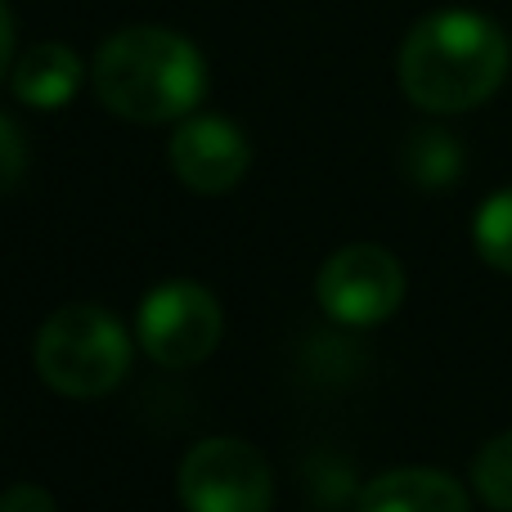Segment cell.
<instances>
[{"instance_id": "11", "label": "cell", "mask_w": 512, "mask_h": 512, "mask_svg": "<svg viewBox=\"0 0 512 512\" xmlns=\"http://www.w3.org/2000/svg\"><path fill=\"white\" fill-rule=\"evenodd\" d=\"M472 248L499 274H512V185L490 194L472 216Z\"/></svg>"}, {"instance_id": "8", "label": "cell", "mask_w": 512, "mask_h": 512, "mask_svg": "<svg viewBox=\"0 0 512 512\" xmlns=\"http://www.w3.org/2000/svg\"><path fill=\"white\" fill-rule=\"evenodd\" d=\"M81 81H86V63L72 45L63 41H36L32 50H23L14 59V72H9V86H14V99L36 113H59L77 99Z\"/></svg>"}, {"instance_id": "6", "label": "cell", "mask_w": 512, "mask_h": 512, "mask_svg": "<svg viewBox=\"0 0 512 512\" xmlns=\"http://www.w3.org/2000/svg\"><path fill=\"white\" fill-rule=\"evenodd\" d=\"M315 301L333 324L373 328L396 315L405 301V270L378 243H351L324 261L315 279Z\"/></svg>"}, {"instance_id": "13", "label": "cell", "mask_w": 512, "mask_h": 512, "mask_svg": "<svg viewBox=\"0 0 512 512\" xmlns=\"http://www.w3.org/2000/svg\"><path fill=\"white\" fill-rule=\"evenodd\" d=\"M23 176H27V135L18 131L14 117L0 113V194H9Z\"/></svg>"}, {"instance_id": "4", "label": "cell", "mask_w": 512, "mask_h": 512, "mask_svg": "<svg viewBox=\"0 0 512 512\" xmlns=\"http://www.w3.org/2000/svg\"><path fill=\"white\" fill-rule=\"evenodd\" d=\"M221 301L194 279H167L135 310V342L162 369H194L221 346Z\"/></svg>"}, {"instance_id": "1", "label": "cell", "mask_w": 512, "mask_h": 512, "mask_svg": "<svg viewBox=\"0 0 512 512\" xmlns=\"http://www.w3.org/2000/svg\"><path fill=\"white\" fill-rule=\"evenodd\" d=\"M512 45L495 18L477 9H436L409 27L396 59L400 90L436 117L481 108L508 77Z\"/></svg>"}, {"instance_id": "12", "label": "cell", "mask_w": 512, "mask_h": 512, "mask_svg": "<svg viewBox=\"0 0 512 512\" xmlns=\"http://www.w3.org/2000/svg\"><path fill=\"white\" fill-rule=\"evenodd\" d=\"M472 490L495 512H512V432H499L472 459Z\"/></svg>"}, {"instance_id": "15", "label": "cell", "mask_w": 512, "mask_h": 512, "mask_svg": "<svg viewBox=\"0 0 512 512\" xmlns=\"http://www.w3.org/2000/svg\"><path fill=\"white\" fill-rule=\"evenodd\" d=\"M14 45H18V36H14V14H9V5L0 0V81L14 72Z\"/></svg>"}, {"instance_id": "5", "label": "cell", "mask_w": 512, "mask_h": 512, "mask_svg": "<svg viewBox=\"0 0 512 512\" xmlns=\"http://www.w3.org/2000/svg\"><path fill=\"white\" fill-rule=\"evenodd\" d=\"M180 504L185 512H270L274 477L261 450L239 436H207L180 459Z\"/></svg>"}, {"instance_id": "10", "label": "cell", "mask_w": 512, "mask_h": 512, "mask_svg": "<svg viewBox=\"0 0 512 512\" xmlns=\"http://www.w3.org/2000/svg\"><path fill=\"white\" fill-rule=\"evenodd\" d=\"M405 176L418 189H450L463 176V144L441 126H423L405 140Z\"/></svg>"}, {"instance_id": "3", "label": "cell", "mask_w": 512, "mask_h": 512, "mask_svg": "<svg viewBox=\"0 0 512 512\" xmlns=\"http://www.w3.org/2000/svg\"><path fill=\"white\" fill-rule=\"evenodd\" d=\"M32 360L50 391L68 400H95L108 396L131 369V333L113 310L77 301L41 324Z\"/></svg>"}, {"instance_id": "14", "label": "cell", "mask_w": 512, "mask_h": 512, "mask_svg": "<svg viewBox=\"0 0 512 512\" xmlns=\"http://www.w3.org/2000/svg\"><path fill=\"white\" fill-rule=\"evenodd\" d=\"M0 512H54V495L36 481H18L0 495Z\"/></svg>"}, {"instance_id": "7", "label": "cell", "mask_w": 512, "mask_h": 512, "mask_svg": "<svg viewBox=\"0 0 512 512\" xmlns=\"http://www.w3.org/2000/svg\"><path fill=\"white\" fill-rule=\"evenodd\" d=\"M167 162L176 180L194 194H230L252 167V144L239 122L221 113H189L185 122L171 131Z\"/></svg>"}, {"instance_id": "2", "label": "cell", "mask_w": 512, "mask_h": 512, "mask_svg": "<svg viewBox=\"0 0 512 512\" xmlns=\"http://www.w3.org/2000/svg\"><path fill=\"white\" fill-rule=\"evenodd\" d=\"M90 81L99 104L122 122H185L207 95V59L185 32L135 23L95 50Z\"/></svg>"}, {"instance_id": "9", "label": "cell", "mask_w": 512, "mask_h": 512, "mask_svg": "<svg viewBox=\"0 0 512 512\" xmlns=\"http://www.w3.org/2000/svg\"><path fill=\"white\" fill-rule=\"evenodd\" d=\"M355 512H472V499L441 468H396L360 490Z\"/></svg>"}]
</instances>
